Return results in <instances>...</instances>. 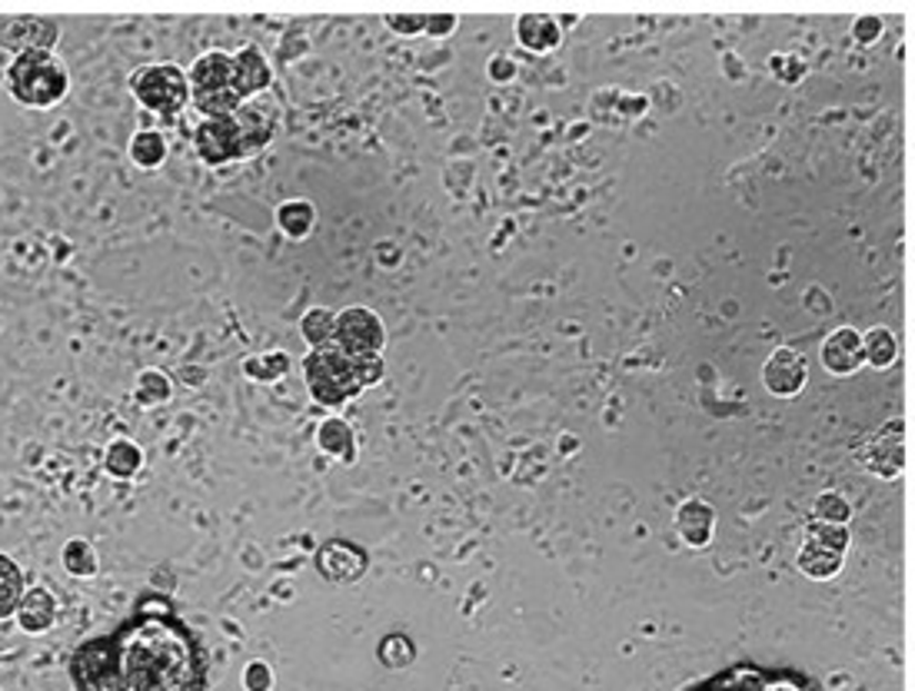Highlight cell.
Listing matches in <instances>:
<instances>
[{
	"instance_id": "cell-32",
	"label": "cell",
	"mask_w": 915,
	"mask_h": 691,
	"mask_svg": "<svg viewBox=\"0 0 915 691\" xmlns=\"http://www.w3.org/2000/svg\"><path fill=\"white\" fill-rule=\"evenodd\" d=\"M243 682H247V689L250 691H270V685H273V675H270V669H267L263 662H253V665L247 669Z\"/></svg>"
},
{
	"instance_id": "cell-3",
	"label": "cell",
	"mask_w": 915,
	"mask_h": 691,
	"mask_svg": "<svg viewBox=\"0 0 915 691\" xmlns=\"http://www.w3.org/2000/svg\"><path fill=\"white\" fill-rule=\"evenodd\" d=\"M7 87H10L17 103L43 110V106H53L57 100H63V93L70 87V77H67V67L60 63L57 53L27 50V53L13 57V63L7 70Z\"/></svg>"
},
{
	"instance_id": "cell-12",
	"label": "cell",
	"mask_w": 915,
	"mask_h": 691,
	"mask_svg": "<svg viewBox=\"0 0 915 691\" xmlns=\"http://www.w3.org/2000/svg\"><path fill=\"white\" fill-rule=\"evenodd\" d=\"M763 379H766V389L780 393V396H793L803 389L806 383V356L803 353H793V349H780L766 369H763Z\"/></svg>"
},
{
	"instance_id": "cell-5",
	"label": "cell",
	"mask_w": 915,
	"mask_h": 691,
	"mask_svg": "<svg viewBox=\"0 0 915 691\" xmlns=\"http://www.w3.org/2000/svg\"><path fill=\"white\" fill-rule=\"evenodd\" d=\"M133 93L153 113H177L190 96V83L177 63H150L133 73Z\"/></svg>"
},
{
	"instance_id": "cell-36",
	"label": "cell",
	"mask_w": 915,
	"mask_h": 691,
	"mask_svg": "<svg viewBox=\"0 0 915 691\" xmlns=\"http://www.w3.org/2000/svg\"><path fill=\"white\" fill-rule=\"evenodd\" d=\"M490 73H493L496 80H506V77H513V63H510V60H503V57H493Z\"/></svg>"
},
{
	"instance_id": "cell-20",
	"label": "cell",
	"mask_w": 915,
	"mask_h": 691,
	"mask_svg": "<svg viewBox=\"0 0 915 691\" xmlns=\"http://www.w3.org/2000/svg\"><path fill=\"white\" fill-rule=\"evenodd\" d=\"M20 599H23V579H20V569H17L7 556H0V619L13 616V612H17V606H20Z\"/></svg>"
},
{
	"instance_id": "cell-27",
	"label": "cell",
	"mask_w": 915,
	"mask_h": 691,
	"mask_svg": "<svg viewBox=\"0 0 915 691\" xmlns=\"http://www.w3.org/2000/svg\"><path fill=\"white\" fill-rule=\"evenodd\" d=\"M413 656L416 652H413V642L406 636H386L383 646H380V659L390 669H406L413 662Z\"/></svg>"
},
{
	"instance_id": "cell-6",
	"label": "cell",
	"mask_w": 915,
	"mask_h": 691,
	"mask_svg": "<svg viewBox=\"0 0 915 691\" xmlns=\"http://www.w3.org/2000/svg\"><path fill=\"white\" fill-rule=\"evenodd\" d=\"M690 691H820L813 682H806L796 672L783 669H760V665H733L703 685Z\"/></svg>"
},
{
	"instance_id": "cell-18",
	"label": "cell",
	"mask_w": 915,
	"mask_h": 691,
	"mask_svg": "<svg viewBox=\"0 0 915 691\" xmlns=\"http://www.w3.org/2000/svg\"><path fill=\"white\" fill-rule=\"evenodd\" d=\"M839 566H843L839 552L820 546L816 539H806V546H803V552H800V569H803L806 576H813V579H829V576L839 572Z\"/></svg>"
},
{
	"instance_id": "cell-14",
	"label": "cell",
	"mask_w": 915,
	"mask_h": 691,
	"mask_svg": "<svg viewBox=\"0 0 915 691\" xmlns=\"http://www.w3.org/2000/svg\"><path fill=\"white\" fill-rule=\"evenodd\" d=\"M363 566H366L363 552L353 549V546H346V542H326V546L320 549V556H316V569H320L326 579H333V582H350V579H356V576L363 572Z\"/></svg>"
},
{
	"instance_id": "cell-26",
	"label": "cell",
	"mask_w": 915,
	"mask_h": 691,
	"mask_svg": "<svg viewBox=\"0 0 915 691\" xmlns=\"http://www.w3.org/2000/svg\"><path fill=\"white\" fill-rule=\"evenodd\" d=\"M320 446L326 449V453H333V456H353V433H350V426L346 423H340V419H330V423H323V429H320Z\"/></svg>"
},
{
	"instance_id": "cell-30",
	"label": "cell",
	"mask_w": 915,
	"mask_h": 691,
	"mask_svg": "<svg viewBox=\"0 0 915 691\" xmlns=\"http://www.w3.org/2000/svg\"><path fill=\"white\" fill-rule=\"evenodd\" d=\"M810 539H816L820 546H826V549H833V552H843L846 542H849L846 529H843V526H833V522H816V526L810 529Z\"/></svg>"
},
{
	"instance_id": "cell-1",
	"label": "cell",
	"mask_w": 915,
	"mask_h": 691,
	"mask_svg": "<svg viewBox=\"0 0 915 691\" xmlns=\"http://www.w3.org/2000/svg\"><path fill=\"white\" fill-rule=\"evenodd\" d=\"M77 691H203L207 662L193 632L170 616H140L77 649Z\"/></svg>"
},
{
	"instance_id": "cell-24",
	"label": "cell",
	"mask_w": 915,
	"mask_h": 691,
	"mask_svg": "<svg viewBox=\"0 0 915 691\" xmlns=\"http://www.w3.org/2000/svg\"><path fill=\"white\" fill-rule=\"evenodd\" d=\"M63 566H67L70 576L87 579V576L97 572V552H93L83 539H70V542L63 546Z\"/></svg>"
},
{
	"instance_id": "cell-2",
	"label": "cell",
	"mask_w": 915,
	"mask_h": 691,
	"mask_svg": "<svg viewBox=\"0 0 915 691\" xmlns=\"http://www.w3.org/2000/svg\"><path fill=\"white\" fill-rule=\"evenodd\" d=\"M303 369H306V386H310L313 399L323 406H340L383 376L380 356H356V353L343 349L336 339L326 346H316L306 356Z\"/></svg>"
},
{
	"instance_id": "cell-17",
	"label": "cell",
	"mask_w": 915,
	"mask_h": 691,
	"mask_svg": "<svg viewBox=\"0 0 915 691\" xmlns=\"http://www.w3.org/2000/svg\"><path fill=\"white\" fill-rule=\"evenodd\" d=\"M516 30H520L523 47H533V50H550L560 43V27L546 13H523Z\"/></svg>"
},
{
	"instance_id": "cell-4",
	"label": "cell",
	"mask_w": 915,
	"mask_h": 691,
	"mask_svg": "<svg viewBox=\"0 0 915 691\" xmlns=\"http://www.w3.org/2000/svg\"><path fill=\"white\" fill-rule=\"evenodd\" d=\"M187 83L197 110H203L207 116H227L243 103L233 90V57L223 50L197 57L187 73Z\"/></svg>"
},
{
	"instance_id": "cell-19",
	"label": "cell",
	"mask_w": 915,
	"mask_h": 691,
	"mask_svg": "<svg viewBox=\"0 0 915 691\" xmlns=\"http://www.w3.org/2000/svg\"><path fill=\"white\" fill-rule=\"evenodd\" d=\"M276 223H280V230H283L286 236L300 240V236H306L310 226H313V206H310L306 200H290V203H283V206L276 210Z\"/></svg>"
},
{
	"instance_id": "cell-11",
	"label": "cell",
	"mask_w": 915,
	"mask_h": 691,
	"mask_svg": "<svg viewBox=\"0 0 915 691\" xmlns=\"http://www.w3.org/2000/svg\"><path fill=\"white\" fill-rule=\"evenodd\" d=\"M0 43L17 50V53H27V50H50L57 43V27L50 20H40V17H27V20H13L3 27L0 33Z\"/></svg>"
},
{
	"instance_id": "cell-21",
	"label": "cell",
	"mask_w": 915,
	"mask_h": 691,
	"mask_svg": "<svg viewBox=\"0 0 915 691\" xmlns=\"http://www.w3.org/2000/svg\"><path fill=\"white\" fill-rule=\"evenodd\" d=\"M130 156H133V163L137 166H157L163 156H167V143H163V136L157 133V130H140L133 140H130Z\"/></svg>"
},
{
	"instance_id": "cell-29",
	"label": "cell",
	"mask_w": 915,
	"mask_h": 691,
	"mask_svg": "<svg viewBox=\"0 0 915 691\" xmlns=\"http://www.w3.org/2000/svg\"><path fill=\"white\" fill-rule=\"evenodd\" d=\"M816 519H820V522H836V526H843V522L849 519V506H846V499H843V496H836V492L820 496V499H816Z\"/></svg>"
},
{
	"instance_id": "cell-35",
	"label": "cell",
	"mask_w": 915,
	"mask_h": 691,
	"mask_svg": "<svg viewBox=\"0 0 915 691\" xmlns=\"http://www.w3.org/2000/svg\"><path fill=\"white\" fill-rule=\"evenodd\" d=\"M453 27H456V17H453V13H440V17L430 13V17H426V30H430V33H450Z\"/></svg>"
},
{
	"instance_id": "cell-23",
	"label": "cell",
	"mask_w": 915,
	"mask_h": 691,
	"mask_svg": "<svg viewBox=\"0 0 915 691\" xmlns=\"http://www.w3.org/2000/svg\"><path fill=\"white\" fill-rule=\"evenodd\" d=\"M140 463H143L140 449H137L133 443H127V439H120V443H113V446L107 449V472L117 476V479L133 476V472L140 469Z\"/></svg>"
},
{
	"instance_id": "cell-33",
	"label": "cell",
	"mask_w": 915,
	"mask_h": 691,
	"mask_svg": "<svg viewBox=\"0 0 915 691\" xmlns=\"http://www.w3.org/2000/svg\"><path fill=\"white\" fill-rule=\"evenodd\" d=\"M386 23H393L396 33H416V30L426 27V13H416V17H396V13H390Z\"/></svg>"
},
{
	"instance_id": "cell-10",
	"label": "cell",
	"mask_w": 915,
	"mask_h": 691,
	"mask_svg": "<svg viewBox=\"0 0 915 691\" xmlns=\"http://www.w3.org/2000/svg\"><path fill=\"white\" fill-rule=\"evenodd\" d=\"M863 359H866V353H863V336H859L856 329H849V326L836 329V333L826 339V346H823V363H826V369L836 373V376L856 373V369L863 366Z\"/></svg>"
},
{
	"instance_id": "cell-15",
	"label": "cell",
	"mask_w": 915,
	"mask_h": 691,
	"mask_svg": "<svg viewBox=\"0 0 915 691\" xmlns=\"http://www.w3.org/2000/svg\"><path fill=\"white\" fill-rule=\"evenodd\" d=\"M53 616H57V602H53V596L47 592V589H30V592H23V599H20V606H17V619H20V626L27 629V632H43V629H50L53 626Z\"/></svg>"
},
{
	"instance_id": "cell-9",
	"label": "cell",
	"mask_w": 915,
	"mask_h": 691,
	"mask_svg": "<svg viewBox=\"0 0 915 691\" xmlns=\"http://www.w3.org/2000/svg\"><path fill=\"white\" fill-rule=\"evenodd\" d=\"M859 456L883 479H896L906 466V423L903 419L889 423Z\"/></svg>"
},
{
	"instance_id": "cell-13",
	"label": "cell",
	"mask_w": 915,
	"mask_h": 691,
	"mask_svg": "<svg viewBox=\"0 0 915 691\" xmlns=\"http://www.w3.org/2000/svg\"><path fill=\"white\" fill-rule=\"evenodd\" d=\"M270 87V67L263 60V53L257 47H243L237 57H233V90L240 100L260 93Z\"/></svg>"
},
{
	"instance_id": "cell-8",
	"label": "cell",
	"mask_w": 915,
	"mask_h": 691,
	"mask_svg": "<svg viewBox=\"0 0 915 691\" xmlns=\"http://www.w3.org/2000/svg\"><path fill=\"white\" fill-rule=\"evenodd\" d=\"M197 150L207 163H227L243 156V136L233 113L227 116H207L197 126Z\"/></svg>"
},
{
	"instance_id": "cell-28",
	"label": "cell",
	"mask_w": 915,
	"mask_h": 691,
	"mask_svg": "<svg viewBox=\"0 0 915 691\" xmlns=\"http://www.w3.org/2000/svg\"><path fill=\"white\" fill-rule=\"evenodd\" d=\"M137 396H140V403H163L167 396H170V383L160 376V373H153V369H147L143 376H140V383H137Z\"/></svg>"
},
{
	"instance_id": "cell-31",
	"label": "cell",
	"mask_w": 915,
	"mask_h": 691,
	"mask_svg": "<svg viewBox=\"0 0 915 691\" xmlns=\"http://www.w3.org/2000/svg\"><path fill=\"white\" fill-rule=\"evenodd\" d=\"M247 369H250V376H260V369H267V373H263V379H276V376H280V373L286 369V356H280V353H270V356H267L263 363H257V359H253V363H250Z\"/></svg>"
},
{
	"instance_id": "cell-16",
	"label": "cell",
	"mask_w": 915,
	"mask_h": 691,
	"mask_svg": "<svg viewBox=\"0 0 915 691\" xmlns=\"http://www.w3.org/2000/svg\"><path fill=\"white\" fill-rule=\"evenodd\" d=\"M713 522H716L713 509L700 499H693L680 509V532L690 546H706L713 539Z\"/></svg>"
},
{
	"instance_id": "cell-22",
	"label": "cell",
	"mask_w": 915,
	"mask_h": 691,
	"mask_svg": "<svg viewBox=\"0 0 915 691\" xmlns=\"http://www.w3.org/2000/svg\"><path fill=\"white\" fill-rule=\"evenodd\" d=\"M863 353L873 366L886 369L893 359H896V336L886 329V326H876L863 336Z\"/></svg>"
},
{
	"instance_id": "cell-34",
	"label": "cell",
	"mask_w": 915,
	"mask_h": 691,
	"mask_svg": "<svg viewBox=\"0 0 915 691\" xmlns=\"http://www.w3.org/2000/svg\"><path fill=\"white\" fill-rule=\"evenodd\" d=\"M883 33V23L876 20V17H863L859 23H856V37L863 40V43H869V40H876Z\"/></svg>"
},
{
	"instance_id": "cell-7",
	"label": "cell",
	"mask_w": 915,
	"mask_h": 691,
	"mask_svg": "<svg viewBox=\"0 0 915 691\" xmlns=\"http://www.w3.org/2000/svg\"><path fill=\"white\" fill-rule=\"evenodd\" d=\"M343 349L356 353V356H380L383 349V323L373 309L366 306H350L336 316V336H333Z\"/></svg>"
},
{
	"instance_id": "cell-25",
	"label": "cell",
	"mask_w": 915,
	"mask_h": 691,
	"mask_svg": "<svg viewBox=\"0 0 915 691\" xmlns=\"http://www.w3.org/2000/svg\"><path fill=\"white\" fill-rule=\"evenodd\" d=\"M303 336H306L313 346L333 343V336H336V316H333L330 309H310V313L303 316Z\"/></svg>"
}]
</instances>
